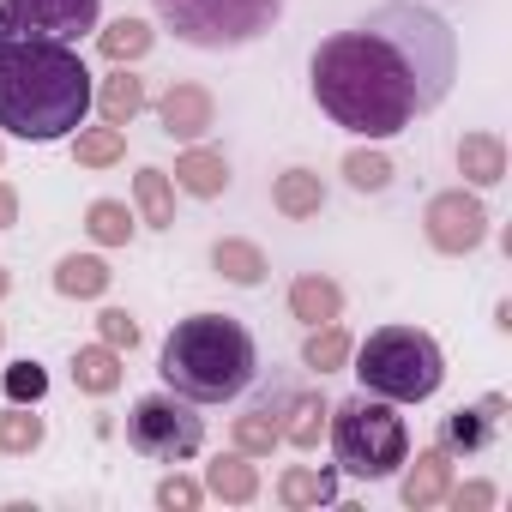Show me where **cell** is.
<instances>
[{"mask_svg": "<svg viewBox=\"0 0 512 512\" xmlns=\"http://www.w3.org/2000/svg\"><path fill=\"white\" fill-rule=\"evenodd\" d=\"M458 79V37L422 0H380V7L314 43L308 91L320 115L356 139H392L434 115Z\"/></svg>", "mask_w": 512, "mask_h": 512, "instance_id": "obj_1", "label": "cell"}, {"mask_svg": "<svg viewBox=\"0 0 512 512\" xmlns=\"http://www.w3.org/2000/svg\"><path fill=\"white\" fill-rule=\"evenodd\" d=\"M91 85L97 73L73 43L49 37H13L0 49V133L55 145L73 139L91 115Z\"/></svg>", "mask_w": 512, "mask_h": 512, "instance_id": "obj_2", "label": "cell"}, {"mask_svg": "<svg viewBox=\"0 0 512 512\" xmlns=\"http://www.w3.org/2000/svg\"><path fill=\"white\" fill-rule=\"evenodd\" d=\"M157 374L169 392L193 404H235L253 380H260V344L235 314H187L157 350Z\"/></svg>", "mask_w": 512, "mask_h": 512, "instance_id": "obj_3", "label": "cell"}, {"mask_svg": "<svg viewBox=\"0 0 512 512\" xmlns=\"http://www.w3.org/2000/svg\"><path fill=\"white\" fill-rule=\"evenodd\" d=\"M350 362H356L362 392L392 398V404H428L446 386V356L434 332L422 326H380L350 350Z\"/></svg>", "mask_w": 512, "mask_h": 512, "instance_id": "obj_4", "label": "cell"}, {"mask_svg": "<svg viewBox=\"0 0 512 512\" xmlns=\"http://www.w3.org/2000/svg\"><path fill=\"white\" fill-rule=\"evenodd\" d=\"M326 440H332V452H338V470L356 476V482H386V476H398V464L410 458L404 404L374 398V392H356V398L332 404Z\"/></svg>", "mask_w": 512, "mask_h": 512, "instance_id": "obj_5", "label": "cell"}, {"mask_svg": "<svg viewBox=\"0 0 512 512\" xmlns=\"http://www.w3.org/2000/svg\"><path fill=\"white\" fill-rule=\"evenodd\" d=\"M290 0H151V13L163 31H175V43L205 49V55H229L260 43L266 31H278Z\"/></svg>", "mask_w": 512, "mask_h": 512, "instance_id": "obj_6", "label": "cell"}, {"mask_svg": "<svg viewBox=\"0 0 512 512\" xmlns=\"http://www.w3.org/2000/svg\"><path fill=\"white\" fill-rule=\"evenodd\" d=\"M127 446L139 458H151V464H187L205 446V416H199L193 398H181L169 386L163 392H145L127 410Z\"/></svg>", "mask_w": 512, "mask_h": 512, "instance_id": "obj_7", "label": "cell"}, {"mask_svg": "<svg viewBox=\"0 0 512 512\" xmlns=\"http://www.w3.org/2000/svg\"><path fill=\"white\" fill-rule=\"evenodd\" d=\"M488 205L476 187H446L422 205V235L434 253H446V260H464V253H476L488 241Z\"/></svg>", "mask_w": 512, "mask_h": 512, "instance_id": "obj_8", "label": "cell"}, {"mask_svg": "<svg viewBox=\"0 0 512 512\" xmlns=\"http://www.w3.org/2000/svg\"><path fill=\"white\" fill-rule=\"evenodd\" d=\"M19 37H49V43H79L103 25V0H7Z\"/></svg>", "mask_w": 512, "mask_h": 512, "instance_id": "obj_9", "label": "cell"}, {"mask_svg": "<svg viewBox=\"0 0 512 512\" xmlns=\"http://www.w3.org/2000/svg\"><path fill=\"white\" fill-rule=\"evenodd\" d=\"M157 127H163L175 145H199V139H211V127H217V97H211V85H199V79H175V85L157 97Z\"/></svg>", "mask_w": 512, "mask_h": 512, "instance_id": "obj_10", "label": "cell"}, {"mask_svg": "<svg viewBox=\"0 0 512 512\" xmlns=\"http://www.w3.org/2000/svg\"><path fill=\"white\" fill-rule=\"evenodd\" d=\"M500 416H506V392H488L482 404H458V410L440 416V446H446L452 458H476V452L494 446Z\"/></svg>", "mask_w": 512, "mask_h": 512, "instance_id": "obj_11", "label": "cell"}, {"mask_svg": "<svg viewBox=\"0 0 512 512\" xmlns=\"http://www.w3.org/2000/svg\"><path fill=\"white\" fill-rule=\"evenodd\" d=\"M452 476H458V458L434 440V446H422L416 458H404L398 464V500L410 506V512H428V506H446V488H452Z\"/></svg>", "mask_w": 512, "mask_h": 512, "instance_id": "obj_12", "label": "cell"}, {"mask_svg": "<svg viewBox=\"0 0 512 512\" xmlns=\"http://www.w3.org/2000/svg\"><path fill=\"white\" fill-rule=\"evenodd\" d=\"M91 109H97V121H109V127H133V121L151 109V91H145V79H139L133 67H109V73L91 85Z\"/></svg>", "mask_w": 512, "mask_h": 512, "instance_id": "obj_13", "label": "cell"}, {"mask_svg": "<svg viewBox=\"0 0 512 512\" xmlns=\"http://www.w3.org/2000/svg\"><path fill=\"white\" fill-rule=\"evenodd\" d=\"M175 193H187V199H223L229 193V157L217 151V145H181L175 151Z\"/></svg>", "mask_w": 512, "mask_h": 512, "instance_id": "obj_14", "label": "cell"}, {"mask_svg": "<svg viewBox=\"0 0 512 512\" xmlns=\"http://www.w3.org/2000/svg\"><path fill=\"white\" fill-rule=\"evenodd\" d=\"M326 422H332V404H326L320 392H284V398H278V434H284V446L320 452Z\"/></svg>", "mask_w": 512, "mask_h": 512, "instance_id": "obj_15", "label": "cell"}, {"mask_svg": "<svg viewBox=\"0 0 512 512\" xmlns=\"http://www.w3.org/2000/svg\"><path fill=\"white\" fill-rule=\"evenodd\" d=\"M272 494H278L284 512L332 506V500H338V470H332V464H284L278 482H272Z\"/></svg>", "mask_w": 512, "mask_h": 512, "instance_id": "obj_16", "label": "cell"}, {"mask_svg": "<svg viewBox=\"0 0 512 512\" xmlns=\"http://www.w3.org/2000/svg\"><path fill=\"white\" fill-rule=\"evenodd\" d=\"M211 272L235 290H260L272 278V260H266V247L247 241V235H217L211 241Z\"/></svg>", "mask_w": 512, "mask_h": 512, "instance_id": "obj_17", "label": "cell"}, {"mask_svg": "<svg viewBox=\"0 0 512 512\" xmlns=\"http://www.w3.org/2000/svg\"><path fill=\"white\" fill-rule=\"evenodd\" d=\"M205 494L223 500V506H253L260 500V458H247V452H217L205 464Z\"/></svg>", "mask_w": 512, "mask_h": 512, "instance_id": "obj_18", "label": "cell"}, {"mask_svg": "<svg viewBox=\"0 0 512 512\" xmlns=\"http://www.w3.org/2000/svg\"><path fill=\"white\" fill-rule=\"evenodd\" d=\"M452 163H458L464 187H476V193H482V187H500V181H506V139H500L494 127H476V133L458 139Z\"/></svg>", "mask_w": 512, "mask_h": 512, "instance_id": "obj_19", "label": "cell"}, {"mask_svg": "<svg viewBox=\"0 0 512 512\" xmlns=\"http://www.w3.org/2000/svg\"><path fill=\"white\" fill-rule=\"evenodd\" d=\"M67 374H73V386H79L85 398H115L121 380H127V356H121L115 344L97 338V344H79V350H73Z\"/></svg>", "mask_w": 512, "mask_h": 512, "instance_id": "obj_20", "label": "cell"}, {"mask_svg": "<svg viewBox=\"0 0 512 512\" xmlns=\"http://www.w3.org/2000/svg\"><path fill=\"white\" fill-rule=\"evenodd\" d=\"M272 211L290 217V223H308L326 211V175L308 169V163H290L278 181H272Z\"/></svg>", "mask_w": 512, "mask_h": 512, "instance_id": "obj_21", "label": "cell"}, {"mask_svg": "<svg viewBox=\"0 0 512 512\" xmlns=\"http://www.w3.org/2000/svg\"><path fill=\"white\" fill-rule=\"evenodd\" d=\"M284 302H290V320H302V326L344 320V284H338V278H326V272H296Z\"/></svg>", "mask_w": 512, "mask_h": 512, "instance_id": "obj_22", "label": "cell"}, {"mask_svg": "<svg viewBox=\"0 0 512 512\" xmlns=\"http://www.w3.org/2000/svg\"><path fill=\"white\" fill-rule=\"evenodd\" d=\"M109 284H115V272L103 253H61L55 260V296H67V302H103Z\"/></svg>", "mask_w": 512, "mask_h": 512, "instance_id": "obj_23", "label": "cell"}, {"mask_svg": "<svg viewBox=\"0 0 512 512\" xmlns=\"http://www.w3.org/2000/svg\"><path fill=\"white\" fill-rule=\"evenodd\" d=\"M97 49H103L109 67H133V61H145L157 49V25L139 19V13H121V19L97 25Z\"/></svg>", "mask_w": 512, "mask_h": 512, "instance_id": "obj_24", "label": "cell"}, {"mask_svg": "<svg viewBox=\"0 0 512 512\" xmlns=\"http://www.w3.org/2000/svg\"><path fill=\"white\" fill-rule=\"evenodd\" d=\"M43 440H49V416L37 404H25V398L0 404V458H31V452H43Z\"/></svg>", "mask_w": 512, "mask_h": 512, "instance_id": "obj_25", "label": "cell"}, {"mask_svg": "<svg viewBox=\"0 0 512 512\" xmlns=\"http://www.w3.org/2000/svg\"><path fill=\"white\" fill-rule=\"evenodd\" d=\"M133 217H139V229H175V181H169V169L145 163L133 175Z\"/></svg>", "mask_w": 512, "mask_h": 512, "instance_id": "obj_26", "label": "cell"}, {"mask_svg": "<svg viewBox=\"0 0 512 512\" xmlns=\"http://www.w3.org/2000/svg\"><path fill=\"white\" fill-rule=\"evenodd\" d=\"M229 446L247 452V458H272V452L284 446V434H278V404L266 398V404H247L241 416H229Z\"/></svg>", "mask_w": 512, "mask_h": 512, "instance_id": "obj_27", "label": "cell"}, {"mask_svg": "<svg viewBox=\"0 0 512 512\" xmlns=\"http://www.w3.org/2000/svg\"><path fill=\"white\" fill-rule=\"evenodd\" d=\"M350 350H356V338H350V326L344 320H326V326H308V338H302V368L308 374H338V368H350Z\"/></svg>", "mask_w": 512, "mask_h": 512, "instance_id": "obj_28", "label": "cell"}, {"mask_svg": "<svg viewBox=\"0 0 512 512\" xmlns=\"http://www.w3.org/2000/svg\"><path fill=\"white\" fill-rule=\"evenodd\" d=\"M338 169H344V187H350V193H386V187L398 181V163L380 151V139H368V145H350Z\"/></svg>", "mask_w": 512, "mask_h": 512, "instance_id": "obj_29", "label": "cell"}, {"mask_svg": "<svg viewBox=\"0 0 512 512\" xmlns=\"http://www.w3.org/2000/svg\"><path fill=\"white\" fill-rule=\"evenodd\" d=\"M85 235H91L97 247H127V241L139 235V217H133L127 199H91V205H85Z\"/></svg>", "mask_w": 512, "mask_h": 512, "instance_id": "obj_30", "label": "cell"}, {"mask_svg": "<svg viewBox=\"0 0 512 512\" xmlns=\"http://www.w3.org/2000/svg\"><path fill=\"white\" fill-rule=\"evenodd\" d=\"M121 157H127V127L97 121V127H79L73 133V163L79 169H115Z\"/></svg>", "mask_w": 512, "mask_h": 512, "instance_id": "obj_31", "label": "cell"}, {"mask_svg": "<svg viewBox=\"0 0 512 512\" xmlns=\"http://www.w3.org/2000/svg\"><path fill=\"white\" fill-rule=\"evenodd\" d=\"M446 506H452V512H494V506H500V488H494L488 476H470V482H458V476H452Z\"/></svg>", "mask_w": 512, "mask_h": 512, "instance_id": "obj_32", "label": "cell"}, {"mask_svg": "<svg viewBox=\"0 0 512 512\" xmlns=\"http://www.w3.org/2000/svg\"><path fill=\"white\" fill-rule=\"evenodd\" d=\"M205 500V482H193V476H181V470H169L163 482H157V506L163 512H193Z\"/></svg>", "mask_w": 512, "mask_h": 512, "instance_id": "obj_33", "label": "cell"}, {"mask_svg": "<svg viewBox=\"0 0 512 512\" xmlns=\"http://www.w3.org/2000/svg\"><path fill=\"white\" fill-rule=\"evenodd\" d=\"M97 338H103V344H115V350L127 356V350L139 344V320H133L127 308H103V314H97Z\"/></svg>", "mask_w": 512, "mask_h": 512, "instance_id": "obj_34", "label": "cell"}, {"mask_svg": "<svg viewBox=\"0 0 512 512\" xmlns=\"http://www.w3.org/2000/svg\"><path fill=\"white\" fill-rule=\"evenodd\" d=\"M7 386H13V398H31V404H37L49 380H43V368H37V362H19V368L7 374Z\"/></svg>", "mask_w": 512, "mask_h": 512, "instance_id": "obj_35", "label": "cell"}, {"mask_svg": "<svg viewBox=\"0 0 512 512\" xmlns=\"http://www.w3.org/2000/svg\"><path fill=\"white\" fill-rule=\"evenodd\" d=\"M13 223H19V187L0 181V229H13Z\"/></svg>", "mask_w": 512, "mask_h": 512, "instance_id": "obj_36", "label": "cell"}, {"mask_svg": "<svg viewBox=\"0 0 512 512\" xmlns=\"http://www.w3.org/2000/svg\"><path fill=\"white\" fill-rule=\"evenodd\" d=\"M13 37H19V31H13V13H7V0H0V49H7Z\"/></svg>", "mask_w": 512, "mask_h": 512, "instance_id": "obj_37", "label": "cell"}, {"mask_svg": "<svg viewBox=\"0 0 512 512\" xmlns=\"http://www.w3.org/2000/svg\"><path fill=\"white\" fill-rule=\"evenodd\" d=\"M7 296H13V272H7V266H0V302H7Z\"/></svg>", "mask_w": 512, "mask_h": 512, "instance_id": "obj_38", "label": "cell"}, {"mask_svg": "<svg viewBox=\"0 0 512 512\" xmlns=\"http://www.w3.org/2000/svg\"><path fill=\"white\" fill-rule=\"evenodd\" d=\"M0 350H7V320H0Z\"/></svg>", "mask_w": 512, "mask_h": 512, "instance_id": "obj_39", "label": "cell"}, {"mask_svg": "<svg viewBox=\"0 0 512 512\" xmlns=\"http://www.w3.org/2000/svg\"><path fill=\"white\" fill-rule=\"evenodd\" d=\"M0 157H7V145H0Z\"/></svg>", "mask_w": 512, "mask_h": 512, "instance_id": "obj_40", "label": "cell"}]
</instances>
